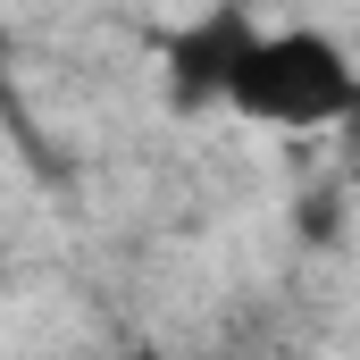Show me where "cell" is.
<instances>
[{"label":"cell","instance_id":"cell-1","mask_svg":"<svg viewBox=\"0 0 360 360\" xmlns=\"http://www.w3.org/2000/svg\"><path fill=\"white\" fill-rule=\"evenodd\" d=\"M352 68L360 59H344L310 25H276V34L260 25L243 68H235V84H226V109L252 117V126H276V134H319V126H344Z\"/></svg>","mask_w":360,"mask_h":360},{"label":"cell","instance_id":"cell-2","mask_svg":"<svg viewBox=\"0 0 360 360\" xmlns=\"http://www.w3.org/2000/svg\"><path fill=\"white\" fill-rule=\"evenodd\" d=\"M252 34H260V17L243 0H218L193 25H176V42H168V101H176L184 117L193 109H226V84H235Z\"/></svg>","mask_w":360,"mask_h":360},{"label":"cell","instance_id":"cell-3","mask_svg":"<svg viewBox=\"0 0 360 360\" xmlns=\"http://www.w3.org/2000/svg\"><path fill=\"white\" fill-rule=\"evenodd\" d=\"M293 235H302L310 252L344 243V193H327V184H319V193H302V201H293Z\"/></svg>","mask_w":360,"mask_h":360},{"label":"cell","instance_id":"cell-4","mask_svg":"<svg viewBox=\"0 0 360 360\" xmlns=\"http://www.w3.org/2000/svg\"><path fill=\"white\" fill-rule=\"evenodd\" d=\"M344 134H352V151H360V68H352V109H344Z\"/></svg>","mask_w":360,"mask_h":360},{"label":"cell","instance_id":"cell-5","mask_svg":"<svg viewBox=\"0 0 360 360\" xmlns=\"http://www.w3.org/2000/svg\"><path fill=\"white\" fill-rule=\"evenodd\" d=\"M117 360H168V352H160V344H126Z\"/></svg>","mask_w":360,"mask_h":360},{"label":"cell","instance_id":"cell-6","mask_svg":"<svg viewBox=\"0 0 360 360\" xmlns=\"http://www.w3.org/2000/svg\"><path fill=\"white\" fill-rule=\"evenodd\" d=\"M0 84H8V34H0Z\"/></svg>","mask_w":360,"mask_h":360}]
</instances>
